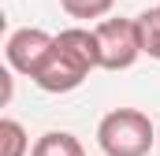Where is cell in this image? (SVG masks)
I'll list each match as a JSON object with an SVG mask.
<instances>
[{
	"mask_svg": "<svg viewBox=\"0 0 160 156\" xmlns=\"http://www.w3.org/2000/svg\"><path fill=\"white\" fill-rule=\"evenodd\" d=\"M153 141H157L153 119L138 108H116L97 126V145L104 156H149Z\"/></svg>",
	"mask_w": 160,
	"mask_h": 156,
	"instance_id": "2",
	"label": "cell"
},
{
	"mask_svg": "<svg viewBox=\"0 0 160 156\" xmlns=\"http://www.w3.org/2000/svg\"><path fill=\"white\" fill-rule=\"evenodd\" d=\"M101 67V52H97V34L93 30H60L52 41V52L45 56V63L38 67V75L30 78L45 93H71L89 78V71Z\"/></svg>",
	"mask_w": 160,
	"mask_h": 156,
	"instance_id": "1",
	"label": "cell"
},
{
	"mask_svg": "<svg viewBox=\"0 0 160 156\" xmlns=\"http://www.w3.org/2000/svg\"><path fill=\"white\" fill-rule=\"evenodd\" d=\"M93 34H97V52H101V71H127L138 63V56H145L138 19H101Z\"/></svg>",
	"mask_w": 160,
	"mask_h": 156,
	"instance_id": "3",
	"label": "cell"
},
{
	"mask_svg": "<svg viewBox=\"0 0 160 156\" xmlns=\"http://www.w3.org/2000/svg\"><path fill=\"white\" fill-rule=\"evenodd\" d=\"M138 34H142V52L149 60H160V7L138 15Z\"/></svg>",
	"mask_w": 160,
	"mask_h": 156,
	"instance_id": "7",
	"label": "cell"
},
{
	"mask_svg": "<svg viewBox=\"0 0 160 156\" xmlns=\"http://www.w3.org/2000/svg\"><path fill=\"white\" fill-rule=\"evenodd\" d=\"M30 138L19 119H0V156H26Z\"/></svg>",
	"mask_w": 160,
	"mask_h": 156,
	"instance_id": "6",
	"label": "cell"
},
{
	"mask_svg": "<svg viewBox=\"0 0 160 156\" xmlns=\"http://www.w3.org/2000/svg\"><path fill=\"white\" fill-rule=\"evenodd\" d=\"M52 34H45L38 26H22V30H15L8 45H4V60H8V67L11 71H19V75L34 78L38 75V67L45 63V56L52 52Z\"/></svg>",
	"mask_w": 160,
	"mask_h": 156,
	"instance_id": "4",
	"label": "cell"
},
{
	"mask_svg": "<svg viewBox=\"0 0 160 156\" xmlns=\"http://www.w3.org/2000/svg\"><path fill=\"white\" fill-rule=\"evenodd\" d=\"M30 156H86V149H82V141L75 134H67V130H48V134H41L38 141H34Z\"/></svg>",
	"mask_w": 160,
	"mask_h": 156,
	"instance_id": "5",
	"label": "cell"
},
{
	"mask_svg": "<svg viewBox=\"0 0 160 156\" xmlns=\"http://www.w3.org/2000/svg\"><path fill=\"white\" fill-rule=\"evenodd\" d=\"M60 7L71 19H104L116 7V0H60Z\"/></svg>",
	"mask_w": 160,
	"mask_h": 156,
	"instance_id": "8",
	"label": "cell"
},
{
	"mask_svg": "<svg viewBox=\"0 0 160 156\" xmlns=\"http://www.w3.org/2000/svg\"><path fill=\"white\" fill-rule=\"evenodd\" d=\"M157 7H160V4H157Z\"/></svg>",
	"mask_w": 160,
	"mask_h": 156,
	"instance_id": "9",
	"label": "cell"
}]
</instances>
